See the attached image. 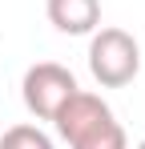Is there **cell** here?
I'll use <instances>...</instances> for the list:
<instances>
[{"label":"cell","mask_w":145,"mask_h":149,"mask_svg":"<svg viewBox=\"0 0 145 149\" xmlns=\"http://www.w3.org/2000/svg\"><path fill=\"white\" fill-rule=\"evenodd\" d=\"M52 125H56V133L69 141V149H129L125 129L117 125L113 109L97 97V93H85V89H77V93L56 109Z\"/></svg>","instance_id":"6da1fadb"},{"label":"cell","mask_w":145,"mask_h":149,"mask_svg":"<svg viewBox=\"0 0 145 149\" xmlns=\"http://www.w3.org/2000/svg\"><path fill=\"white\" fill-rule=\"evenodd\" d=\"M89 73L101 89H125L141 73V49L125 28H101L89 40Z\"/></svg>","instance_id":"7a4b0ae2"},{"label":"cell","mask_w":145,"mask_h":149,"mask_svg":"<svg viewBox=\"0 0 145 149\" xmlns=\"http://www.w3.org/2000/svg\"><path fill=\"white\" fill-rule=\"evenodd\" d=\"M72 93H77V77H72L65 65H56V61L32 65V69L24 73V81H20L24 105H28V113L40 117V121H52L56 109H61Z\"/></svg>","instance_id":"3957f363"},{"label":"cell","mask_w":145,"mask_h":149,"mask_svg":"<svg viewBox=\"0 0 145 149\" xmlns=\"http://www.w3.org/2000/svg\"><path fill=\"white\" fill-rule=\"evenodd\" d=\"M48 20L65 36H85L101 24V0H48Z\"/></svg>","instance_id":"277c9868"},{"label":"cell","mask_w":145,"mask_h":149,"mask_svg":"<svg viewBox=\"0 0 145 149\" xmlns=\"http://www.w3.org/2000/svg\"><path fill=\"white\" fill-rule=\"evenodd\" d=\"M0 149H56L40 125H12L0 133Z\"/></svg>","instance_id":"5b68a950"},{"label":"cell","mask_w":145,"mask_h":149,"mask_svg":"<svg viewBox=\"0 0 145 149\" xmlns=\"http://www.w3.org/2000/svg\"><path fill=\"white\" fill-rule=\"evenodd\" d=\"M137 149H145V141H141V145H137Z\"/></svg>","instance_id":"8992f818"}]
</instances>
